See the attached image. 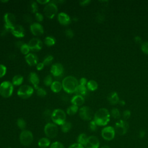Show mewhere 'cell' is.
Wrapping results in <instances>:
<instances>
[{
    "mask_svg": "<svg viewBox=\"0 0 148 148\" xmlns=\"http://www.w3.org/2000/svg\"><path fill=\"white\" fill-rule=\"evenodd\" d=\"M110 114L108 109L101 108L95 113L94 121L99 126H105L108 124L110 121Z\"/></svg>",
    "mask_w": 148,
    "mask_h": 148,
    "instance_id": "cell-1",
    "label": "cell"
},
{
    "mask_svg": "<svg viewBox=\"0 0 148 148\" xmlns=\"http://www.w3.org/2000/svg\"><path fill=\"white\" fill-rule=\"evenodd\" d=\"M79 85L77 79L73 76L65 77L62 82V88L68 93H73L77 86Z\"/></svg>",
    "mask_w": 148,
    "mask_h": 148,
    "instance_id": "cell-2",
    "label": "cell"
},
{
    "mask_svg": "<svg viewBox=\"0 0 148 148\" xmlns=\"http://www.w3.org/2000/svg\"><path fill=\"white\" fill-rule=\"evenodd\" d=\"M51 119L55 124L61 125L66 121V113L61 109H56L51 113Z\"/></svg>",
    "mask_w": 148,
    "mask_h": 148,
    "instance_id": "cell-3",
    "label": "cell"
},
{
    "mask_svg": "<svg viewBox=\"0 0 148 148\" xmlns=\"http://www.w3.org/2000/svg\"><path fill=\"white\" fill-rule=\"evenodd\" d=\"M13 91V85L9 81H4L0 84V95L4 98L10 97Z\"/></svg>",
    "mask_w": 148,
    "mask_h": 148,
    "instance_id": "cell-4",
    "label": "cell"
},
{
    "mask_svg": "<svg viewBox=\"0 0 148 148\" xmlns=\"http://www.w3.org/2000/svg\"><path fill=\"white\" fill-rule=\"evenodd\" d=\"M19 139L21 145L25 146H28L30 145L33 141V134L32 132L29 130H23L20 134Z\"/></svg>",
    "mask_w": 148,
    "mask_h": 148,
    "instance_id": "cell-5",
    "label": "cell"
},
{
    "mask_svg": "<svg viewBox=\"0 0 148 148\" xmlns=\"http://www.w3.org/2000/svg\"><path fill=\"white\" fill-rule=\"evenodd\" d=\"M44 132L48 138H54L57 136L58 129L56 124L52 123H47L44 127Z\"/></svg>",
    "mask_w": 148,
    "mask_h": 148,
    "instance_id": "cell-6",
    "label": "cell"
},
{
    "mask_svg": "<svg viewBox=\"0 0 148 148\" xmlns=\"http://www.w3.org/2000/svg\"><path fill=\"white\" fill-rule=\"evenodd\" d=\"M45 15L49 18H53L58 12L57 5L54 2H49L47 3L43 9Z\"/></svg>",
    "mask_w": 148,
    "mask_h": 148,
    "instance_id": "cell-7",
    "label": "cell"
},
{
    "mask_svg": "<svg viewBox=\"0 0 148 148\" xmlns=\"http://www.w3.org/2000/svg\"><path fill=\"white\" fill-rule=\"evenodd\" d=\"M5 28L7 31H11L12 28L16 25V17L12 13H6L4 15Z\"/></svg>",
    "mask_w": 148,
    "mask_h": 148,
    "instance_id": "cell-8",
    "label": "cell"
},
{
    "mask_svg": "<svg viewBox=\"0 0 148 148\" xmlns=\"http://www.w3.org/2000/svg\"><path fill=\"white\" fill-rule=\"evenodd\" d=\"M34 92V88L32 87L29 85H22L21 86L18 91L17 95L20 98L23 99H27L29 98Z\"/></svg>",
    "mask_w": 148,
    "mask_h": 148,
    "instance_id": "cell-9",
    "label": "cell"
},
{
    "mask_svg": "<svg viewBox=\"0 0 148 148\" xmlns=\"http://www.w3.org/2000/svg\"><path fill=\"white\" fill-rule=\"evenodd\" d=\"M115 132L119 135H125L129 128V124L127 121L124 120H120L116 123L114 125Z\"/></svg>",
    "mask_w": 148,
    "mask_h": 148,
    "instance_id": "cell-10",
    "label": "cell"
},
{
    "mask_svg": "<svg viewBox=\"0 0 148 148\" xmlns=\"http://www.w3.org/2000/svg\"><path fill=\"white\" fill-rule=\"evenodd\" d=\"M115 134L114 128L112 126L105 127L101 131L102 137L103 139L108 141L113 140L115 136Z\"/></svg>",
    "mask_w": 148,
    "mask_h": 148,
    "instance_id": "cell-11",
    "label": "cell"
},
{
    "mask_svg": "<svg viewBox=\"0 0 148 148\" xmlns=\"http://www.w3.org/2000/svg\"><path fill=\"white\" fill-rule=\"evenodd\" d=\"M92 110L88 106H83L79 109V116L84 120H90L92 117Z\"/></svg>",
    "mask_w": 148,
    "mask_h": 148,
    "instance_id": "cell-12",
    "label": "cell"
},
{
    "mask_svg": "<svg viewBox=\"0 0 148 148\" xmlns=\"http://www.w3.org/2000/svg\"><path fill=\"white\" fill-rule=\"evenodd\" d=\"M28 45L30 49V50L34 51H37L42 48L43 46V43L40 39L37 38H34L31 39L28 43Z\"/></svg>",
    "mask_w": 148,
    "mask_h": 148,
    "instance_id": "cell-13",
    "label": "cell"
},
{
    "mask_svg": "<svg viewBox=\"0 0 148 148\" xmlns=\"http://www.w3.org/2000/svg\"><path fill=\"white\" fill-rule=\"evenodd\" d=\"M99 139L94 135H91L88 137V139L85 148H99Z\"/></svg>",
    "mask_w": 148,
    "mask_h": 148,
    "instance_id": "cell-14",
    "label": "cell"
},
{
    "mask_svg": "<svg viewBox=\"0 0 148 148\" xmlns=\"http://www.w3.org/2000/svg\"><path fill=\"white\" fill-rule=\"evenodd\" d=\"M50 72L54 76H60L62 75L64 72V67L60 63H55L52 65L50 69Z\"/></svg>",
    "mask_w": 148,
    "mask_h": 148,
    "instance_id": "cell-15",
    "label": "cell"
},
{
    "mask_svg": "<svg viewBox=\"0 0 148 148\" xmlns=\"http://www.w3.org/2000/svg\"><path fill=\"white\" fill-rule=\"evenodd\" d=\"M30 29L32 34L35 36H40L43 34V28L38 23H34L30 25Z\"/></svg>",
    "mask_w": 148,
    "mask_h": 148,
    "instance_id": "cell-16",
    "label": "cell"
},
{
    "mask_svg": "<svg viewBox=\"0 0 148 148\" xmlns=\"http://www.w3.org/2000/svg\"><path fill=\"white\" fill-rule=\"evenodd\" d=\"M12 34L17 38H23L25 35V30L20 24H16L11 30Z\"/></svg>",
    "mask_w": 148,
    "mask_h": 148,
    "instance_id": "cell-17",
    "label": "cell"
},
{
    "mask_svg": "<svg viewBox=\"0 0 148 148\" xmlns=\"http://www.w3.org/2000/svg\"><path fill=\"white\" fill-rule=\"evenodd\" d=\"M58 22L64 25H68L71 22V18L66 13L61 12L58 14L57 16Z\"/></svg>",
    "mask_w": 148,
    "mask_h": 148,
    "instance_id": "cell-18",
    "label": "cell"
},
{
    "mask_svg": "<svg viewBox=\"0 0 148 148\" xmlns=\"http://www.w3.org/2000/svg\"><path fill=\"white\" fill-rule=\"evenodd\" d=\"M27 63L30 66H34L38 64V57L33 53H29L25 57Z\"/></svg>",
    "mask_w": 148,
    "mask_h": 148,
    "instance_id": "cell-19",
    "label": "cell"
},
{
    "mask_svg": "<svg viewBox=\"0 0 148 148\" xmlns=\"http://www.w3.org/2000/svg\"><path fill=\"white\" fill-rule=\"evenodd\" d=\"M29 79L30 82L34 86L35 89H38L39 88L38 84L39 83V77L38 75L34 72H32L30 73L29 76Z\"/></svg>",
    "mask_w": 148,
    "mask_h": 148,
    "instance_id": "cell-20",
    "label": "cell"
},
{
    "mask_svg": "<svg viewBox=\"0 0 148 148\" xmlns=\"http://www.w3.org/2000/svg\"><path fill=\"white\" fill-rule=\"evenodd\" d=\"M84 98L82 95H75L71 99L72 104L77 106L82 105L84 103Z\"/></svg>",
    "mask_w": 148,
    "mask_h": 148,
    "instance_id": "cell-21",
    "label": "cell"
},
{
    "mask_svg": "<svg viewBox=\"0 0 148 148\" xmlns=\"http://www.w3.org/2000/svg\"><path fill=\"white\" fill-rule=\"evenodd\" d=\"M108 100L112 105H115L119 103V98L116 92H112L108 96Z\"/></svg>",
    "mask_w": 148,
    "mask_h": 148,
    "instance_id": "cell-22",
    "label": "cell"
},
{
    "mask_svg": "<svg viewBox=\"0 0 148 148\" xmlns=\"http://www.w3.org/2000/svg\"><path fill=\"white\" fill-rule=\"evenodd\" d=\"M51 143L48 138H42L38 142V145L40 148H47L50 147Z\"/></svg>",
    "mask_w": 148,
    "mask_h": 148,
    "instance_id": "cell-23",
    "label": "cell"
},
{
    "mask_svg": "<svg viewBox=\"0 0 148 148\" xmlns=\"http://www.w3.org/2000/svg\"><path fill=\"white\" fill-rule=\"evenodd\" d=\"M50 88L51 91L54 92H58L62 88V83L58 81H54L50 86Z\"/></svg>",
    "mask_w": 148,
    "mask_h": 148,
    "instance_id": "cell-24",
    "label": "cell"
},
{
    "mask_svg": "<svg viewBox=\"0 0 148 148\" xmlns=\"http://www.w3.org/2000/svg\"><path fill=\"white\" fill-rule=\"evenodd\" d=\"M76 95H84L87 93V88L85 86H83L81 84H79L75 91Z\"/></svg>",
    "mask_w": 148,
    "mask_h": 148,
    "instance_id": "cell-25",
    "label": "cell"
},
{
    "mask_svg": "<svg viewBox=\"0 0 148 148\" xmlns=\"http://www.w3.org/2000/svg\"><path fill=\"white\" fill-rule=\"evenodd\" d=\"M88 137L87 136V135L84 133H82L80 134L78 136H77V141L78 143L80 144L81 145L84 146L87 143V139H88Z\"/></svg>",
    "mask_w": 148,
    "mask_h": 148,
    "instance_id": "cell-26",
    "label": "cell"
},
{
    "mask_svg": "<svg viewBox=\"0 0 148 148\" xmlns=\"http://www.w3.org/2000/svg\"><path fill=\"white\" fill-rule=\"evenodd\" d=\"M23 80L24 78L21 75H16L12 79V84L14 86H20L23 83Z\"/></svg>",
    "mask_w": 148,
    "mask_h": 148,
    "instance_id": "cell-27",
    "label": "cell"
},
{
    "mask_svg": "<svg viewBox=\"0 0 148 148\" xmlns=\"http://www.w3.org/2000/svg\"><path fill=\"white\" fill-rule=\"evenodd\" d=\"M77 111H78V106L74 105H72L69 106L66 109V113L69 116H73L75 114Z\"/></svg>",
    "mask_w": 148,
    "mask_h": 148,
    "instance_id": "cell-28",
    "label": "cell"
},
{
    "mask_svg": "<svg viewBox=\"0 0 148 148\" xmlns=\"http://www.w3.org/2000/svg\"><path fill=\"white\" fill-rule=\"evenodd\" d=\"M87 87L90 91H95L98 88V84L95 80H91L87 82Z\"/></svg>",
    "mask_w": 148,
    "mask_h": 148,
    "instance_id": "cell-29",
    "label": "cell"
},
{
    "mask_svg": "<svg viewBox=\"0 0 148 148\" xmlns=\"http://www.w3.org/2000/svg\"><path fill=\"white\" fill-rule=\"evenodd\" d=\"M72 128V124L69 121H65L64 123H63L61 125V131L64 132L66 133L69 132Z\"/></svg>",
    "mask_w": 148,
    "mask_h": 148,
    "instance_id": "cell-30",
    "label": "cell"
},
{
    "mask_svg": "<svg viewBox=\"0 0 148 148\" xmlns=\"http://www.w3.org/2000/svg\"><path fill=\"white\" fill-rule=\"evenodd\" d=\"M56 43V39L54 37L49 36H47L45 39V43L47 46H53Z\"/></svg>",
    "mask_w": 148,
    "mask_h": 148,
    "instance_id": "cell-31",
    "label": "cell"
},
{
    "mask_svg": "<svg viewBox=\"0 0 148 148\" xmlns=\"http://www.w3.org/2000/svg\"><path fill=\"white\" fill-rule=\"evenodd\" d=\"M16 123H17L18 127L20 129L22 130V131L24 130V129L26 127V122L24 120V119H23L22 118H19L17 119Z\"/></svg>",
    "mask_w": 148,
    "mask_h": 148,
    "instance_id": "cell-32",
    "label": "cell"
},
{
    "mask_svg": "<svg viewBox=\"0 0 148 148\" xmlns=\"http://www.w3.org/2000/svg\"><path fill=\"white\" fill-rule=\"evenodd\" d=\"M20 51L22 53V54H24V55H27L28 54H29L30 49L28 45V44L27 43H24L21 47H20Z\"/></svg>",
    "mask_w": 148,
    "mask_h": 148,
    "instance_id": "cell-33",
    "label": "cell"
},
{
    "mask_svg": "<svg viewBox=\"0 0 148 148\" xmlns=\"http://www.w3.org/2000/svg\"><path fill=\"white\" fill-rule=\"evenodd\" d=\"M43 82L45 86H51L52 83H53V79H52V77L51 76V75H47L43 80Z\"/></svg>",
    "mask_w": 148,
    "mask_h": 148,
    "instance_id": "cell-34",
    "label": "cell"
},
{
    "mask_svg": "<svg viewBox=\"0 0 148 148\" xmlns=\"http://www.w3.org/2000/svg\"><path fill=\"white\" fill-rule=\"evenodd\" d=\"M53 60V57L51 55H48L44 58L42 62L45 65H49L51 63Z\"/></svg>",
    "mask_w": 148,
    "mask_h": 148,
    "instance_id": "cell-35",
    "label": "cell"
},
{
    "mask_svg": "<svg viewBox=\"0 0 148 148\" xmlns=\"http://www.w3.org/2000/svg\"><path fill=\"white\" fill-rule=\"evenodd\" d=\"M50 148H65V146L61 142L56 141L51 143Z\"/></svg>",
    "mask_w": 148,
    "mask_h": 148,
    "instance_id": "cell-36",
    "label": "cell"
},
{
    "mask_svg": "<svg viewBox=\"0 0 148 148\" xmlns=\"http://www.w3.org/2000/svg\"><path fill=\"white\" fill-rule=\"evenodd\" d=\"M111 115L114 119H119L120 116V113L118 109L113 108L111 110Z\"/></svg>",
    "mask_w": 148,
    "mask_h": 148,
    "instance_id": "cell-37",
    "label": "cell"
},
{
    "mask_svg": "<svg viewBox=\"0 0 148 148\" xmlns=\"http://www.w3.org/2000/svg\"><path fill=\"white\" fill-rule=\"evenodd\" d=\"M36 93H37V95L40 97H45L47 94L46 90L42 87H39L36 90Z\"/></svg>",
    "mask_w": 148,
    "mask_h": 148,
    "instance_id": "cell-38",
    "label": "cell"
},
{
    "mask_svg": "<svg viewBox=\"0 0 148 148\" xmlns=\"http://www.w3.org/2000/svg\"><path fill=\"white\" fill-rule=\"evenodd\" d=\"M6 67L3 64H0V78L4 76L6 73Z\"/></svg>",
    "mask_w": 148,
    "mask_h": 148,
    "instance_id": "cell-39",
    "label": "cell"
},
{
    "mask_svg": "<svg viewBox=\"0 0 148 148\" xmlns=\"http://www.w3.org/2000/svg\"><path fill=\"white\" fill-rule=\"evenodd\" d=\"M38 4L36 2H34V1H32L31 3V11L32 13H35V14L36 13H37L38 12Z\"/></svg>",
    "mask_w": 148,
    "mask_h": 148,
    "instance_id": "cell-40",
    "label": "cell"
},
{
    "mask_svg": "<svg viewBox=\"0 0 148 148\" xmlns=\"http://www.w3.org/2000/svg\"><path fill=\"white\" fill-rule=\"evenodd\" d=\"M97 124L95 123V122L94 120H92L90 122L89 124V128L91 131H95L97 130Z\"/></svg>",
    "mask_w": 148,
    "mask_h": 148,
    "instance_id": "cell-41",
    "label": "cell"
},
{
    "mask_svg": "<svg viewBox=\"0 0 148 148\" xmlns=\"http://www.w3.org/2000/svg\"><path fill=\"white\" fill-rule=\"evenodd\" d=\"M141 49L144 53L148 54V42H145L142 44Z\"/></svg>",
    "mask_w": 148,
    "mask_h": 148,
    "instance_id": "cell-42",
    "label": "cell"
},
{
    "mask_svg": "<svg viewBox=\"0 0 148 148\" xmlns=\"http://www.w3.org/2000/svg\"><path fill=\"white\" fill-rule=\"evenodd\" d=\"M65 35L69 38H72L74 36V32L71 29H67L65 30Z\"/></svg>",
    "mask_w": 148,
    "mask_h": 148,
    "instance_id": "cell-43",
    "label": "cell"
},
{
    "mask_svg": "<svg viewBox=\"0 0 148 148\" xmlns=\"http://www.w3.org/2000/svg\"><path fill=\"white\" fill-rule=\"evenodd\" d=\"M130 116H131V112L129 110H125L123 112V117L124 120L128 119L130 117Z\"/></svg>",
    "mask_w": 148,
    "mask_h": 148,
    "instance_id": "cell-44",
    "label": "cell"
},
{
    "mask_svg": "<svg viewBox=\"0 0 148 148\" xmlns=\"http://www.w3.org/2000/svg\"><path fill=\"white\" fill-rule=\"evenodd\" d=\"M35 18H36V20L39 21V22H40V21H42L43 20V16L42 15V14H41L40 13H35Z\"/></svg>",
    "mask_w": 148,
    "mask_h": 148,
    "instance_id": "cell-45",
    "label": "cell"
},
{
    "mask_svg": "<svg viewBox=\"0 0 148 148\" xmlns=\"http://www.w3.org/2000/svg\"><path fill=\"white\" fill-rule=\"evenodd\" d=\"M104 18H105V17H104V16L102 13H98L97 15L96 19H97V21L98 23H102L103 21Z\"/></svg>",
    "mask_w": 148,
    "mask_h": 148,
    "instance_id": "cell-46",
    "label": "cell"
},
{
    "mask_svg": "<svg viewBox=\"0 0 148 148\" xmlns=\"http://www.w3.org/2000/svg\"><path fill=\"white\" fill-rule=\"evenodd\" d=\"M68 148H85L84 146L81 145L78 143H75L71 145Z\"/></svg>",
    "mask_w": 148,
    "mask_h": 148,
    "instance_id": "cell-47",
    "label": "cell"
},
{
    "mask_svg": "<svg viewBox=\"0 0 148 148\" xmlns=\"http://www.w3.org/2000/svg\"><path fill=\"white\" fill-rule=\"evenodd\" d=\"M87 80L85 77H82L79 81V84L83 85V86H86L87 83Z\"/></svg>",
    "mask_w": 148,
    "mask_h": 148,
    "instance_id": "cell-48",
    "label": "cell"
},
{
    "mask_svg": "<svg viewBox=\"0 0 148 148\" xmlns=\"http://www.w3.org/2000/svg\"><path fill=\"white\" fill-rule=\"evenodd\" d=\"M44 66H45V65L42 62L38 63V64L36 65V69L38 71H40V70L43 69V68H44Z\"/></svg>",
    "mask_w": 148,
    "mask_h": 148,
    "instance_id": "cell-49",
    "label": "cell"
},
{
    "mask_svg": "<svg viewBox=\"0 0 148 148\" xmlns=\"http://www.w3.org/2000/svg\"><path fill=\"white\" fill-rule=\"evenodd\" d=\"M146 135V132L144 130H141L139 132V136L140 138H143Z\"/></svg>",
    "mask_w": 148,
    "mask_h": 148,
    "instance_id": "cell-50",
    "label": "cell"
},
{
    "mask_svg": "<svg viewBox=\"0 0 148 148\" xmlns=\"http://www.w3.org/2000/svg\"><path fill=\"white\" fill-rule=\"evenodd\" d=\"M44 116L45 117H51V113L50 112V110H49V109H47V110H46L45 112H44Z\"/></svg>",
    "mask_w": 148,
    "mask_h": 148,
    "instance_id": "cell-51",
    "label": "cell"
},
{
    "mask_svg": "<svg viewBox=\"0 0 148 148\" xmlns=\"http://www.w3.org/2000/svg\"><path fill=\"white\" fill-rule=\"evenodd\" d=\"M90 2V0H85V1H80V2H79V3H80V5H82V6H86V5H88Z\"/></svg>",
    "mask_w": 148,
    "mask_h": 148,
    "instance_id": "cell-52",
    "label": "cell"
},
{
    "mask_svg": "<svg viewBox=\"0 0 148 148\" xmlns=\"http://www.w3.org/2000/svg\"><path fill=\"white\" fill-rule=\"evenodd\" d=\"M37 2L41 4V5H45V4H47L49 2V1L47 0V1H45V0H38L37 1Z\"/></svg>",
    "mask_w": 148,
    "mask_h": 148,
    "instance_id": "cell-53",
    "label": "cell"
},
{
    "mask_svg": "<svg viewBox=\"0 0 148 148\" xmlns=\"http://www.w3.org/2000/svg\"><path fill=\"white\" fill-rule=\"evenodd\" d=\"M134 39H135V42H136V43H140L141 42V41H142V39H141L140 37L139 36H136Z\"/></svg>",
    "mask_w": 148,
    "mask_h": 148,
    "instance_id": "cell-54",
    "label": "cell"
},
{
    "mask_svg": "<svg viewBox=\"0 0 148 148\" xmlns=\"http://www.w3.org/2000/svg\"><path fill=\"white\" fill-rule=\"evenodd\" d=\"M25 21H28L27 20H28V21H31V16H29V15H25Z\"/></svg>",
    "mask_w": 148,
    "mask_h": 148,
    "instance_id": "cell-55",
    "label": "cell"
},
{
    "mask_svg": "<svg viewBox=\"0 0 148 148\" xmlns=\"http://www.w3.org/2000/svg\"><path fill=\"white\" fill-rule=\"evenodd\" d=\"M119 104H120V105H122V106H123V105H124L125 104V101H123V100H120V101H119Z\"/></svg>",
    "mask_w": 148,
    "mask_h": 148,
    "instance_id": "cell-56",
    "label": "cell"
},
{
    "mask_svg": "<svg viewBox=\"0 0 148 148\" xmlns=\"http://www.w3.org/2000/svg\"><path fill=\"white\" fill-rule=\"evenodd\" d=\"M100 148H110L109 146H108V145H104V146H102L101 147H100Z\"/></svg>",
    "mask_w": 148,
    "mask_h": 148,
    "instance_id": "cell-57",
    "label": "cell"
},
{
    "mask_svg": "<svg viewBox=\"0 0 148 148\" xmlns=\"http://www.w3.org/2000/svg\"><path fill=\"white\" fill-rule=\"evenodd\" d=\"M2 2H8V1H1Z\"/></svg>",
    "mask_w": 148,
    "mask_h": 148,
    "instance_id": "cell-58",
    "label": "cell"
},
{
    "mask_svg": "<svg viewBox=\"0 0 148 148\" xmlns=\"http://www.w3.org/2000/svg\"><path fill=\"white\" fill-rule=\"evenodd\" d=\"M8 148H13V147H8Z\"/></svg>",
    "mask_w": 148,
    "mask_h": 148,
    "instance_id": "cell-59",
    "label": "cell"
}]
</instances>
